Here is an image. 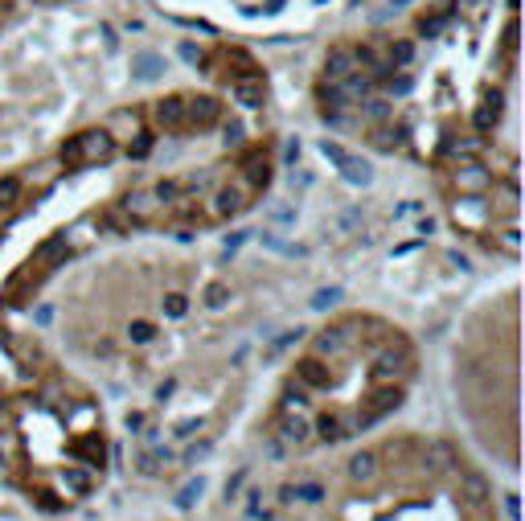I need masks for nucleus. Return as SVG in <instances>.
Masks as SVG:
<instances>
[{
	"instance_id": "1",
	"label": "nucleus",
	"mask_w": 525,
	"mask_h": 521,
	"mask_svg": "<svg viewBox=\"0 0 525 521\" xmlns=\"http://www.w3.org/2000/svg\"><path fill=\"white\" fill-rule=\"evenodd\" d=\"M119 152L111 128H90V131H78L62 144V165L66 169H87V165H107L111 156Z\"/></svg>"
},
{
	"instance_id": "2",
	"label": "nucleus",
	"mask_w": 525,
	"mask_h": 521,
	"mask_svg": "<svg viewBox=\"0 0 525 521\" xmlns=\"http://www.w3.org/2000/svg\"><path fill=\"white\" fill-rule=\"evenodd\" d=\"M410 374H415V353H410V345L398 337V329H394V337L374 353L369 382H374V386H402Z\"/></svg>"
},
{
	"instance_id": "3",
	"label": "nucleus",
	"mask_w": 525,
	"mask_h": 521,
	"mask_svg": "<svg viewBox=\"0 0 525 521\" xmlns=\"http://www.w3.org/2000/svg\"><path fill=\"white\" fill-rule=\"evenodd\" d=\"M402 386H374V390L361 398V406H357V415H353V427L357 431H365V427H374V423H382L390 411L402 406Z\"/></svg>"
},
{
	"instance_id": "4",
	"label": "nucleus",
	"mask_w": 525,
	"mask_h": 521,
	"mask_svg": "<svg viewBox=\"0 0 525 521\" xmlns=\"http://www.w3.org/2000/svg\"><path fill=\"white\" fill-rule=\"evenodd\" d=\"M251 185L247 181H222L218 189H214V197H210V217L214 222H226V217L242 214L247 206H251Z\"/></svg>"
},
{
	"instance_id": "5",
	"label": "nucleus",
	"mask_w": 525,
	"mask_h": 521,
	"mask_svg": "<svg viewBox=\"0 0 525 521\" xmlns=\"http://www.w3.org/2000/svg\"><path fill=\"white\" fill-rule=\"evenodd\" d=\"M275 439L288 443V447H304L312 443V423H308V411H283L275 415Z\"/></svg>"
},
{
	"instance_id": "6",
	"label": "nucleus",
	"mask_w": 525,
	"mask_h": 521,
	"mask_svg": "<svg viewBox=\"0 0 525 521\" xmlns=\"http://www.w3.org/2000/svg\"><path fill=\"white\" fill-rule=\"evenodd\" d=\"M165 210V201L156 197V189L152 193H128L124 197V217H128L131 226H152L156 217Z\"/></svg>"
},
{
	"instance_id": "7",
	"label": "nucleus",
	"mask_w": 525,
	"mask_h": 521,
	"mask_svg": "<svg viewBox=\"0 0 525 521\" xmlns=\"http://www.w3.org/2000/svg\"><path fill=\"white\" fill-rule=\"evenodd\" d=\"M222 119V103L218 99H210V94H197V99H189L185 94V128L201 131V128H214Z\"/></svg>"
},
{
	"instance_id": "8",
	"label": "nucleus",
	"mask_w": 525,
	"mask_h": 521,
	"mask_svg": "<svg viewBox=\"0 0 525 521\" xmlns=\"http://www.w3.org/2000/svg\"><path fill=\"white\" fill-rule=\"evenodd\" d=\"M242 181L251 185V193H259V189H267V181H271V156H267V148L262 144H255L247 156H242Z\"/></svg>"
},
{
	"instance_id": "9",
	"label": "nucleus",
	"mask_w": 525,
	"mask_h": 521,
	"mask_svg": "<svg viewBox=\"0 0 525 521\" xmlns=\"http://www.w3.org/2000/svg\"><path fill=\"white\" fill-rule=\"evenodd\" d=\"M296 382L308 390H328V386H337V374L324 365V357H304V361H296Z\"/></svg>"
},
{
	"instance_id": "10",
	"label": "nucleus",
	"mask_w": 525,
	"mask_h": 521,
	"mask_svg": "<svg viewBox=\"0 0 525 521\" xmlns=\"http://www.w3.org/2000/svg\"><path fill=\"white\" fill-rule=\"evenodd\" d=\"M456 185H460L464 197H481L492 189V169H484L481 160H468V165L456 169Z\"/></svg>"
},
{
	"instance_id": "11",
	"label": "nucleus",
	"mask_w": 525,
	"mask_h": 521,
	"mask_svg": "<svg viewBox=\"0 0 525 521\" xmlns=\"http://www.w3.org/2000/svg\"><path fill=\"white\" fill-rule=\"evenodd\" d=\"M357 70H361V62H357V49H349V45H337L324 58V83H345Z\"/></svg>"
},
{
	"instance_id": "12",
	"label": "nucleus",
	"mask_w": 525,
	"mask_h": 521,
	"mask_svg": "<svg viewBox=\"0 0 525 521\" xmlns=\"http://www.w3.org/2000/svg\"><path fill=\"white\" fill-rule=\"evenodd\" d=\"M152 119H156V128H165V131H189V128H185V94L156 99Z\"/></svg>"
},
{
	"instance_id": "13",
	"label": "nucleus",
	"mask_w": 525,
	"mask_h": 521,
	"mask_svg": "<svg viewBox=\"0 0 525 521\" xmlns=\"http://www.w3.org/2000/svg\"><path fill=\"white\" fill-rule=\"evenodd\" d=\"M230 94H234V103H242V107H262V99H267V83H262V74H238V78H230Z\"/></svg>"
},
{
	"instance_id": "14",
	"label": "nucleus",
	"mask_w": 525,
	"mask_h": 521,
	"mask_svg": "<svg viewBox=\"0 0 525 521\" xmlns=\"http://www.w3.org/2000/svg\"><path fill=\"white\" fill-rule=\"evenodd\" d=\"M357 431L353 427V419L345 415H320L316 423H312V439H324V443H341V439H349Z\"/></svg>"
},
{
	"instance_id": "15",
	"label": "nucleus",
	"mask_w": 525,
	"mask_h": 521,
	"mask_svg": "<svg viewBox=\"0 0 525 521\" xmlns=\"http://www.w3.org/2000/svg\"><path fill=\"white\" fill-rule=\"evenodd\" d=\"M349 477L357 480L361 488L378 484V477H382V456H378V452H357L349 460Z\"/></svg>"
},
{
	"instance_id": "16",
	"label": "nucleus",
	"mask_w": 525,
	"mask_h": 521,
	"mask_svg": "<svg viewBox=\"0 0 525 521\" xmlns=\"http://www.w3.org/2000/svg\"><path fill=\"white\" fill-rule=\"evenodd\" d=\"M337 169H341V176H345L349 185H369V181H374V169H369L361 156H353V152H345V156L337 160Z\"/></svg>"
},
{
	"instance_id": "17",
	"label": "nucleus",
	"mask_w": 525,
	"mask_h": 521,
	"mask_svg": "<svg viewBox=\"0 0 525 521\" xmlns=\"http://www.w3.org/2000/svg\"><path fill=\"white\" fill-rule=\"evenodd\" d=\"M460 488H464V501H468V505H484V501L492 497V488H488V480H484L481 472H464V477H460Z\"/></svg>"
},
{
	"instance_id": "18",
	"label": "nucleus",
	"mask_w": 525,
	"mask_h": 521,
	"mask_svg": "<svg viewBox=\"0 0 525 521\" xmlns=\"http://www.w3.org/2000/svg\"><path fill=\"white\" fill-rule=\"evenodd\" d=\"M451 214H456L460 226L476 230V226L484 222V201H481V197H464V201H456V210H451Z\"/></svg>"
},
{
	"instance_id": "19",
	"label": "nucleus",
	"mask_w": 525,
	"mask_h": 521,
	"mask_svg": "<svg viewBox=\"0 0 525 521\" xmlns=\"http://www.w3.org/2000/svg\"><path fill=\"white\" fill-rule=\"evenodd\" d=\"M423 464H427L431 472H447V468H456L460 460H456L451 443H431V447H427V456H423Z\"/></svg>"
},
{
	"instance_id": "20",
	"label": "nucleus",
	"mask_w": 525,
	"mask_h": 521,
	"mask_svg": "<svg viewBox=\"0 0 525 521\" xmlns=\"http://www.w3.org/2000/svg\"><path fill=\"white\" fill-rule=\"evenodd\" d=\"M21 193H25L21 176H0V217L12 214V210L21 206Z\"/></svg>"
},
{
	"instance_id": "21",
	"label": "nucleus",
	"mask_w": 525,
	"mask_h": 521,
	"mask_svg": "<svg viewBox=\"0 0 525 521\" xmlns=\"http://www.w3.org/2000/svg\"><path fill=\"white\" fill-rule=\"evenodd\" d=\"M497 115H501V94H484L481 111H476V131H488L497 124Z\"/></svg>"
},
{
	"instance_id": "22",
	"label": "nucleus",
	"mask_w": 525,
	"mask_h": 521,
	"mask_svg": "<svg viewBox=\"0 0 525 521\" xmlns=\"http://www.w3.org/2000/svg\"><path fill=\"white\" fill-rule=\"evenodd\" d=\"M74 452H78V456L87 460V468H99V464H103V452H107V447H103V439H99V435H90V439H83V443H78Z\"/></svg>"
},
{
	"instance_id": "23",
	"label": "nucleus",
	"mask_w": 525,
	"mask_h": 521,
	"mask_svg": "<svg viewBox=\"0 0 525 521\" xmlns=\"http://www.w3.org/2000/svg\"><path fill=\"white\" fill-rule=\"evenodd\" d=\"M128 341L131 345H152V341H156V324H152V320H131Z\"/></svg>"
},
{
	"instance_id": "24",
	"label": "nucleus",
	"mask_w": 525,
	"mask_h": 521,
	"mask_svg": "<svg viewBox=\"0 0 525 521\" xmlns=\"http://www.w3.org/2000/svg\"><path fill=\"white\" fill-rule=\"evenodd\" d=\"M62 480H66V488H70V493H78V497H87V493H90V472H87V468H78V464H70Z\"/></svg>"
},
{
	"instance_id": "25",
	"label": "nucleus",
	"mask_w": 525,
	"mask_h": 521,
	"mask_svg": "<svg viewBox=\"0 0 525 521\" xmlns=\"http://www.w3.org/2000/svg\"><path fill=\"white\" fill-rule=\"evenodd\" d=\"M160 308H165L169 320H181V316L189 312V296H185V292H169V296L160 300Z\"/></svg>"
},
{
	"instance_id": "26",
	"label": "nucleus",
	"mask_w": 525,
	"mask_h": 521,
	"mask_svg": "<svg viewBox=\"0 0 525 521\" xmlns=\"http://www.w3.org/2000/svg\"><path fill=\"white\" fill-rule=\"evenodd\" d=\"M169 460H173V452H148V456H140V464H135V468H140L144 477H156V472H160V464H169Z\"/></svg>"
},
{
	"instance_id": "27",
	"label": "nucleus",
	"mask_w": 525,
	"mask_h": 521,
	"mask_svg": "<svg viewBox=\"0 0 525 521\" xmlns=\"http://www.w3.org/2000/svg\"><path fill=\"white\" fill-rule=\"evenodd\" d=\"M201 300H206V308H222L226 300H230V288L222 283V279H214V283H206V292H201Z\"/></svg>"
},
{
	"instance_id": "28",
	"label": "nucleus",
	"mask_w": 525,
	"mask_h": 521,
	"mask_svg": "<svg viewBox=\"0 0 525 521\" xmlns=\"http://www.w3.org/2000/svg\"><path fill=\"white\" fill-rule=\"evenodd\" d=\"M160 70H165V62H160L156 53H140V58H135V74H140V78H156Z\"/></svg>"
},
{
	"instance_id": "29",
	"label": "nucleus",
	"mask_w": 525,
	"mask_h": 521,
	"mask_svg": "<svg viewBox=\"0 0 525 521\" xmlns=\"http://www.w3.org/2000/svg\"><path fill=\"white\" fill-rule=\"evenodd\" d=\"M410 58H415V45H410V42H394L390 45V70L410 66Z\"/></svg>"
},
{
	"instance_id": "30",
	"label": "nucleus",
	"mask_w": 525,
	"mask_h": 521,
	"mask_svg": "<svg viewBox=\"0 0 525 521\" xmlns=\"http://www.w3.org/2000/svg\"><path fill=\"white\" fill-rule=\"evenodd\" d=\"M201 493H206V480H201V477L189 480V484H185V488L176 493V505H181V509H189V505H193V501H197Z\"/></svg>"
},
{
	"instance_id": "31",
	"label": "nucleus",
	"mask_w": 525,
	"mask_h": 521,
	"mask_svg": "<svg viewBox=\"0 0 525 521\" xmlns=\"http://www.w3.org/2000/svg\"><path fill=\"white\" fill-rule=\"evenodd\" d=\"M337 300H341V288H320V292L312 296V308H316V312H324V308H333Z\"/></svg>"
},
{
	"instance_id": "32",
	"label": "nucleus",
	"mask_w": 525,
	"mask_h": 521,
	"mask_svg": "<svg viewBox=\"0 0 525 521\" xmlns=\"http://www.w3.org/2000/svg\"><path fill=\"white\" fill-rule=\"evenodd\" d=\"M262 242H267L271 251H279V255H304V247H292V242H283L279 234H262Z\"/></svg>"
},
{
	"instance_id": "33",
	"label": "nucleus",
	"mask_w": 525,
	"mask_h": 521,
	"mask_svg": "<svg viewBox=\"0 0 525 521\" xmlns=\"http://www.w3.org/2000/svg\"><path fill=\"white\" fill-rule=\"evenodd\" d=\"M283 411H308V394H304V386L288 390V398H283Z\"/></svg>"
},
{
	"instance_id": "34",
	"label": "nucleus",
	"mask_w": 525,
	"mask_h": 521,
	"mask_svg": "<svg viewBox=\"0 0 525 521\" xmlns=\"http://www.w3.org/2000/svg\"><path fill=\"white\" fill-rule=\"evenodd\" d=\"M210 456V439H201V443H193L189 452H185V464H197V460H206Z\"/></svg>"
},
{
	"instance_id": "35",
	"label": "nucleus",
	"mask_w": 525,
	"mask_h": 521,
	"mask_svg": "<svg viewBox=\"0 0 525 521\" xmlns=\"http://www.w3.org/2000/svg\"><path fill=\"white\" fill-rule=\"evenodd\" d=\"M390 90H394V94H406V90H410V74H398V78H390Z\"/></svg>"
},
{
	"instance_id": "36",
	"label": "nucleus",
	"mask_w": 525,
	"mask_h": 521,
	"mask_svg": "<svg viewBox=\"0 0 525 521\" xmlns=\"http://www.w3.org/2000/svg\"><path fill=\"white\" fill-rule=\"evenodd\" d=\"M226 144H242V124H230L226 128Z\"/></svg>"
},
{
	"instance_id": "37",
	"label": "nucleus",
	"mask_w": 525,
	"mask_h": 521,
	"mask_svg": "<svg viewBox=\"0 0 525 521\" xmlns=\"http://www.w3.org/2000/svg\"><path fill=\"white\" fill-rule=\"evenodd\" d=\"M33 320H38V324H49V320H53V308H49V304H42L38 312H33Z\"/></svg>"
},
{
	"instance_id": "38",
	"label": "nucleus",
	"mask_w": 525,
	"mask_h": 521,
	"mask_svg": "<svg viewBox=\"0 0 525 521\" xmlns=\"http://www.w3.org/2000/svg\"><path fill=\"white\" fill-rule=\"evenodd\" d=\"M505 513H509V521H517V493L505 497Z\"/></svg>"
},
{
	"instance_id": "39",
	"label": "nucleus",
	"mask_w": 525,
	"mask_h": 521,
	"mask_svg": "<svg viewBox=\"0 0 525 521\" xmlns=\"http://www.w3.org/2000/svg\"><path fill=\"white\" fill-rule=\"evenodd\" d=\"M193 431H201V423H193V419H189V423H181V427H176V435H181V439H189V435Z\"/></svg>"
},
{
	"instance_id": "40",
	"label": "nucleus",
	"mask_w": 525,
	"mask_h": 521,
	"mask_svg": "<svg viewBox=\"0 0 525 521\" xmlns=\"http://www.w3.org/2000/svg\"><path fill=\"white\" fill-rule=\"evenodd\" d=\"M271 217H275V222H292V206H275Z\"/></svg>"
},
{
	"instance_id": "41",
	"label": "nucleus",
	"mask_w": 525,
	"mask_h": 521,
	"mask_svg": "<svg viewBox=\"0 0 525 521\" xmlns=\"http://www.w3.org/2000/svg\"><path fill=\"white\" fill-rule=\"evenodd\" d=\"M242 480H247V472H238V477L230 480V484H226V497H234V493H238V484H242Z\"/></svg>"
},
{
	"instance_id": "42",
	"label": "nucleus",
	"mask_w": 525,
	"mask_h": 521,
	"mask_svg": "<svg viewBox=\"0 0 525 521\" xmlns=\"http://www.w3.org/2000/svg\"><path fill=\"white\" fill-rule=\"evenodd\" d=\"M415 230H419V234H423V238H427V234H431V230H435V222H431V217H423V222H419V226H415Z\"/></svg>"
},
{
	"instance_id": "43",
	"label": "nucleus",
	"mask_w": 525,
	"mask_h": 521,
	"mask_svg": "<svg viewBox=\"0 0 525 521\" xmlns=\"http://www.w3.org/2000/svg\"><path fill=\"white\" fill-rule=\"evenodd\" d=\"M460 4H464V8H476V4H481V0H460Z\"/></svg>"
}]
</instances>
